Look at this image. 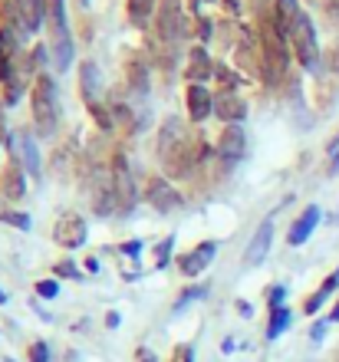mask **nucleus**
Returning <instances> with one entry per match:
<instances>
[{
  "mask_svg": "<svg viewBox=\"0 0 339 362\" xmlns=\"http://www.w3.org/2000/svg\"><path fill=\"white\" fill-rule=\"evenodd\" d=\"M273 17L280 23L283 37H287V43H290V49H293V57L300 59V66L316 73V69H320V43H316V30H313V20L306 17V10H303L297 0H277Z\"/></svg>",
  "mask_w": 339,
  "mask_h": 362,
  "instance_id": "1",
  "label": "nucleus"
},
{
  "mask_svg": "<svg viewBox=\"0 0 339 362\" xmlns=\"http://www.w3.org/2000/svg\"><path fill=\"white\" fill-rule=\"evenodd\" d=\"M159 155H161V165L168 168V175L185 178V175H191V168L201 162V139L191 135L181 119H168V122L161 125Z\"/></svg>",
  "mask_w": 339,
  "mask_h": 362,
  "instance_id": "2",
  "label": "nucleus"
},
{
  "mask_svg": "<svg viewBox=\"0 0 339 362\" xmlns=\"http://www.w3.org/2000/svg\"><path fill=\"white\" fill-rule=\"evenodd\" d=\"M47 23H50V47H53V66L67 73L73 66V37H69L67 0H47Z\"/></svg>",
  "mask_w": 339,
  "mask_h": 362,
  "instance_id": "3",
  "label": "nucleus"
},
{
  "mask_svg": "<svg viewBox=\"0 0 339 362\" xmlns=\"http://www.w3.org/2000/svg\"><path fill=\"white\" fill-rule=\"evenodd\" d=\"M57 86L47 73H40L33 79V125L40 135H53L57 132Z\"/></svg>",
  "mask_w": 339,
  "mask_h": 362,
  "instance_id": "4",
  "label": "nucleus"
},
{
  "mask_svg": "<svg viewBox=\"0 0 339 362\" xmlns=\"http://www.w3.org/2000/svg\"><path fill=\"white\" fill-rule=\"evenodd\" d=\"M4 13L17 37H30L47 20V0H4Z\"/></svg>",
  "mask_w": 339,
  "mask_h": 362,
  "instance_id": "5",
  "label": "nucleus"
},
{
  "mask_svg": "<svg viewBox=\"0 0 339 362\" xmlns=\"http://www.w3.org/2000/svg\"><path fill=\"white\" fill-rule=\"evenodd\" d=\"M113 188H115V211L119 214H132L135 201H139V191H135L132 168H129V162H125L122 155H115V162H113Z\"/></svg>",
  "mask_w": 339,
  "mask_h": 362,
  "instance_id": "6",
  "label": "nucleus"
},
{
  "mask_svg": "<svg viewBox=\"0 0 339 362\" xmlns=\"http://www.w3.org/2000/svg\"><path fill=\"white\" fill-rule=\"evenodd\" d=\"M79 86H83V99L89 103V109H93V119L103 129H109V115H105L103 103H99V95H103V73H99V66L96 63H83V69H79Z\"/></svg>",
  "mask_w": 339,
  "mask_h": 362,
  "instance_id": "7",
  "label": "nucleus"
},
{
  "mask_svg": "<svg viewBox=\"0 0 339 362\" xmlns=\"http://www.w3.org/2000/svg\"><path fill=\"white\" fill-rule=\"evenodd\" d=\"M86 234H89L86 218H83V214H76V211H67V214L53 224V240H57L59 247H67V250L86 244Z\"/></svg>",
  "mask_w": 339,
  "mask_h": 362,
  "instance_id": "8",
  "label": "nucleus"
},
{
  "mask_svg": "<svg viewBox=\"0 0 339 362\" xmlns=\"http://www.w3.org/2000/svg\"><path fill=\"white\" fill-rule=\"evenodd\" d=\"M185 30V17H181V4L178 0H161L159 7V37L165 43H175Z\"/></svg>",
  "mask_w": 339,
  "mask_h": 362,
  "instance_id": "9",
  "label": "nucleus"
},
{
  "mask_svg": "<svg viewBox=\"0 0 339 362\" xmlns=\"http://www.w3.org/2000/svg\"><path fill=\"white\" fill-rule=\"evenodd\" d=\"M270 244H273V221H264L254 230V238H251V244L244 250V267H260L267 254H270Z\"/></svg>",
  "mask_w": 339,
  "mask_h": 362,
  "instance_id": "10",
  "label": "nucleus"
},
{
  "mask_svg": "<svg viewBox=\"0 0 339 362\" xmlns=\"http://www.w3.org/2000/svg\"><path fill=\"white\" fill-rule=\"evenodd\" d=\"M214 254H217V244H214V240H205V244H198V247L191 250V254H185V257L178 260L181 274H185V276H198L201 270H207V264L214 260Z\"/></svg>",
  "mask_w": 339,
  "mask_h": 362,
  "instance_id": "11",
  "label": "nucleus"
},
{
  "mask_svg": "<svg viewBox=\"0 0 339 362\" xmlns=\"http://www.w3.org/2000/svg\"><path fill=\"white\" fill-rule=\"evenodd\" d=\"M214 112H217V119H224V122L234 125L247 115V103L234 93V89H224V93L214 95Z\"/></svg>",
  "mask_w": 339,
  "mask_h": 362,
  "instance_id": "12",
  "label": "nucleus"
},
{
  "mask_svg": "<svg viewBox=\"0 0 339 362\" xmlns=\"http://www.w3.org/2000/svg\"><path fill=\"white\" fill-rule=\"evenodd\" d=\"M244 148H247V142H244V129H237V125H227L224 129V135L217 139V155L224 158V162H241L244 158Z\"/></svg>",
  "mask_w": 339,
  "mask_h": 362,
  "instance_id": "13",
  "label": "nucleus"
},
{
  "mask_svg": "<svg viewBox=\"0 0 339 362\" xmlns=\"http://www.w3.org/2000/svg\"><path fill=\"white\" fill-rule=\"evenodd\" d=\"M93 208L99 214L115 211V188H113V172H96L93 175Z\"/></svg>",
  "mask_w": 339,
  "mask_h": 362,
  "instance_id": "14",
  "label": "nucleus"
},
{
  "mask_svg": "<svg viewBox=\"0 0 339 362\" xmlns=\"http://www.w3.org/2000/svg\"><path fill=\"white\" fill-rule=\"evenodd\" d=\"M320 214H323V211L316 208V204H310V208L303 211L300 218L293 221L290 234H287V240H290V247H300V244H306V240H310V234L316 230V224H320Z\"/></svg>",
  "mask_w": 339,
  "mask_h": 362,
  "instance_id": "15",
  "label": "nucleus"
},
{
  "mask_svg": "<svg viewBox=\"0 0 339 362\" xmlns=\"http://www.w3.org/2000/svg\"><path fill=\"white\" fill-rule=\"evenodd\" d=\"M0 194H4V201H20L23 194H27V181H23V165L13 158V162L7 165V172H4V178H0Z\"/></svg>",
  "mask_w": 339,
  "mask_h": 362,
  "instance_id": "16",
  "label": "nucleus"
},
{
  "mask_svg": "<svg viewBox=\"0 0 339 362\" xmlns=\"http://www.w3.org/2000/svg\"><path fill=\"white\" fill-rule=\"evenodd\" d=\"M145 194H149V204H151L155 211H171V208H178V204H181L178 191L171 188V185H165L161 178H151V181H149V191H145Z\"/></svg>",
  "mask_w": 339,
  "mask_h": 362,
  "instance_id": "17",
  "label": "nucleus"
},
{
  "mask_svg": "<svg viewBox=\"0 0 339 362\" xmlns=\"http://www.w3.org/2000/svg\"><path fill=\"white\" fill-rule=\"evenodd\" d=\"M211 112H214V95L207 93L201 83L188 86V115L191 119H195V122H205Z\"/></svg>",
  "mask_w": 339,
  "mask_h": 362,
  "instance_id": "18",
  "label": "nucleus"
},
{
  "mask_svg": "<svg viewBox=\"0 0 339 362\" xmlns=\"http://www.w3.org/2000/svg\"><path fill=\"white\" fill-rule=\"evenodd\" d=\"M17 162L27 168L33 178H40V152H37V145H33V139H27V135H20L17 139Z\"/></svg>",
  "mask_w": 339,
  "mask_h": 362,
  "instance_id": "19",
  "label": "nucleus"
},
{
  "mask_svg": "<svg viewBox=\"0 0 339 362\" xmlns=\"http://www.w3.org/2000/svg\"><path fill=\"white\" fill-rule=\"evenodd\" d=\"M211 73H214V66H211L207 53L201 47H195V49H191V57H188V79H195V83H205Z\"/></svg>",
  "mask_w": 339,
  "mask_h": 362,
  "instance_id": "20",
  "label": "nucleus"
},
{
  "mask_svg": "<svg viewBox=\"0 0 339 362\" xmlns=\"http://www.w3.org/2000/svg\"><path fill=\"white\" fill-rule=\"evenodd\" d=\"M10 57H13V33L0 30V83H10V73H13Z\"/></svg>",
  "mask_w": 339,
  "mask_h": 362,
  "instance_id": "21",
  "label": "nucleus"
},
{
  "mask_svg": "<svg viewBox=\"0 0 339 362\" xmlns=\"http://www.w3.org/2000/svg\"><path fill=\"white\" fill-rule=\"evenodd\" d=\"M155 4H159V0H129V20L139 23V27H145L151 17V10H155Z\"/></svg>",
  "mask_w": 339,
  "mask_h": 362,
  "instance_id": "22",
  "label": "nucleus"
},
{
  "mask_svg": "<svg viewBox=\"0 0 339 362\" xmlns=\"http://www.w3.org/2000/svg\"><path fill=\"white\" fill-rule=\"evenodd\" d=\"M290 326V310L280 306V310H270V323H267V339H277Z\"/></svg>",
  "mask_w": 339,
  "mask_h": 362,
  "instance_id": "23",
  "label": "nucleus"
},
{
  "mask_svg": "<svg viewBox=\"0 0 339 362\" xmlns=\"http://www.w3.org/2000/svg\"><path fill=\"white\" fill-rule=\"evenodd\" d=\"M0 221H4V224H13L17 230H30V218H27V214H20V211H10L4 201H0Z\"/></svg>",
  "mask_w": 339,
  "mask_h": 362,
  "instance_id": "24",
  "label": "nucleus"
},
{
  "mask_svg": "<svg viewBox=\"0 0 339 362\" xmlns=\"http://www.w3.org/2000/svg\"><path fill=\"white\" fill-rule=\"evenodd\" d=\"M201 296H205V286H191V290H185V293H181V300L175 303V310H185V306L195 303V300H201Z\"/></svg>",
  "mask_w": 339,
  "mask_h": 362,
  "instance_id": "25",
  "label": "nucleus"
},
{
  "mask_svg": "<svg viewBox=\"0 0 339 362\" xmlns=\"http://www.w3.org/2000/svg\"><path fill=\"white\" fill-rule=\"evenodd\" d=\"M37 293L43 296V300H53V296H59V284H57V280H40Z\"/></svg>",
  "mask_w": 339,
  "mask_h": 362,
  "instance_id": "26",
  "label": "nucleus"
},
{
  "mask_svg": "<svg viewBox=\"0 0 339 362\" xmlns=\"http://www.w3.org/2000/svg\"><path fill=\"white\" fill-rule=\"evenodd\" d=\"M283 296H287V290H283L280 284L267 290V303H270V310H280V306H283Z\"/></svg>",
  "mask_w": 339,
  "mask_h": 362,
  "instance_id": "27",
  "label": "nucleus"
},
{
  "mask_svg": "<svg viewBox=\"0 0 339 362\" xmlns=\"http://www.w3.org/2000/svg\"><path fill=\"white\" fill-rule=\"evenodd\" d=\"M129 79H132V89H145V66L132 63V66H129Z\"/></svg>",
  "mask_w": 339,
  "mask_h": 362,
  "instance_id": "28",
  "label": "nucleus"
},
{
  "mask_svg": "<svg viewBox=\"0 0 339 362\" xmlns=\"http://www.w3.org/2000/svg\"><path fill=\"white\" fill-rule=\"evenodd\" d=\"M30 362H50L47 343H33V346H30Z\"/></svg>",
  "mask_w": 339,
  "mask_h": 362,
  "instance_id": "29",
  "label": "nucleus"
},
{
  "mask_svg": "<svg viewBox=\"0 0 339 362\" xmlns=\"http://www.w3.org/2000/svg\"><path fill=\"white\" fill-rule=\"evenodd\" d=\"M171 244H175V238H165V240H161V247H159V267H165V264H168Z\"/></svg>",
  "mask_w": 339,
  "mask_h": 362,
  "instance_id": "30",
  "label": "nucleus"
},
{
  "mask_svg": "<svg viewBox=\"0 0 339 362\" xmlns=\"http://www.w3.org/2000/svg\"><path fill=\"white\" fill-rule=\"evenodd\" d=\"M336 286H339V270H336V274H333V276H326V284L320 286V296H323V300H326V296H330L333 290H336Z\"/></svg>",
  "mask_w": 339,
  "mask_h": 362,
  "instance_id": "31",
  "label": "nucleus"
},
{
  "mask_svg": "<svg viewBox=\"0 0 339 362\" xmlns=\"http://www.w3.org/2000/svg\"><path fill=\"white\" fill-rule=\"evenodd\" d=\"M175 362H195V353H191V346H178V349H175Z\"/></svg>",
  "mask_w": 339,
  "mask_h": 362,
  "instance_id": "32",
  "label": "nucleus"
},
{
  "mask_svg": "<svg viewBox=\"0 0 339 362\" xmlns=\"http://www.w3.org/2000/svg\"><path fill=\"white\" fill-rule=\"evenodd\" d=\"M57 276H69V280H79V270H76L73 264H59V267H57Z\"/></svg>",
  "mask_w": 339,
  "mask_h": 362,
  "instance_id": "33",
  "label": "nucleus"
},
{
  "mask_svg": "<svg viewBox=\"0 0 339 362\" xmlns=\"http://www.w3.org/2000/svg\"><path fill=\"white\" fill-rule=\"evenodd\" d=\"M320 306H323V296H320V293H313L310 300H306V306H303V310H306V313H316Z\"/></svg>",
  "mask_w": 339,
  "mask_h": 362,
  "instance_id": "34",
  "label": "nucleus"
},
{
  "mask_svg": "<svg viewBox=\"0 0 339 362\" xmlns=\"http://www.w3.org/2000/svg\"><path fill=\"white\" fill-rule=\"evenodd\" d=\"M122 254H129V257H139V254H142V240H129V244L122 247Z\"/></svg>",
  "mask_w": 339,
  "mask_h": 362,
  "instance_id": "35",
  "label": "nucleus"
},
{
  "mask_svg": "<svg viewBox=\"0 0 339 362\" xmlns=\"http://www.w3.org/2000/svg\"><path fill=\"white\" fill-rule=\"evenodd\" d=\"M323 336H326V323H316V326H313V333H310V339H313V343H320Z\"/></svg>",
  "mask_w": 339,
  "mask_h": 362,
  "instance_id": "36",
  "label": "nucleus"
},
{
  "mask_svg": "<svg viewBox=\"0 0 339 362\" xmlns=\"http://www.w3.org/2000/svg\"><path fill=\"white\" fill-rule=\"evenodd\" d=\"M105 326H109V329H113V326H119V313H109V316H105Z\"/></svg>",
  "mask_w": 339,
  "mask_h": 362,
  "instance_id": "37",
  "label": "nucleus"
},
{
  "mask_svg": "<svg viewBox=\"0 0 339 362\" xmlns=\"http://www.w3.org/2000/svg\"><path fill=\"white\" fill-rule=\"evenodd\" d=\"M330 323H339V300H336V306H333V313H330Z\"/></svg>",
  "mask_w": 339,
  "mask_h": 362,
  "instance_id": "38",
  "label": "nucleus"
},
{
  "mask_svg": "<svg viewBox=\"0 0 339 362\" xmlns=\"http://www.w3.org/2000/svg\"><path fill=\"white\" fill-rule=\"evenodd\" d=\"M142 362H155V356H151L149 349H142Z\"/></svg>",
  "mask_w": 339,
  "mask_h": 362,
  "instance_id": "39",
  "label": "nucleus"
},
{
  "mask_svg": "<svg viewBox=\"0 0 339 362\" xmlns=\"http://www.w3.org/2000/svg\"><path fill=\"white\" fill-rule=\"evenodd\" d=\"M0 145H4V112H0Z\"/></svg>",
  "mask_w": 339,
  "mask_h": 362,
  "instance_id": "40",
  "label": "nucleus"
},
{
  "mask_svg": "<svg viewBox=\"0 0 339 362\" xmlns=\"http://www.w3.org/2000/svg\"><path fill=\"white\" fill-rule=\"evenodd\" d=\"M333 168H339V152H336V155H333Z\"/></svg>",
  "mask_w": 339,
  "mask_h": 362,
  "instance_id": "41",
  "label": "nucleus"
},
{
  "mask_svg": "<svg viewBox=\"0 0 339 362\" xmlns=\"http://www.w3.org/2000/svg\"><path fill=\"white\" fill-rule=\"evenodd\" d=\"M4 303H7V293H4V290H0V306H4Z\"/></svg>",
  "mask_w": 339,
  "mask_h": 362,
  "instance_id": "42",
  "label": "nucleus"
},
{
  "mask_svg": "<svg viewBox=\"0 0 339 362\" xmlns=\"http://www.w3.org/2000/svg\"><path fill=\"white\" fill-rule=\"evenodd\" d=\"M227 4H231V10H237V0H227Z\"/></svg>",
  "mask_w": 339,
  "mask_h": 362,
  "instance_id": "43",
  "label": "nucleus"
},
{
  "mask_svg": "<svg viewBox=\"0 0 339 362\" xmlns=\"http://www.w3.org/2000/svg\"><path fill=\"white\" fill-rule=\"evenodd\" d=\"M83 4H89V0H83Z\"/></svg>",
  "mask_w": 339,
  "mask_h": 362,
  "instance_id": "44",
  "label": "nucleus"
},
{
  "mask_svg": "<svg viewBox=\"0 0 339 362\" xmlns=\"http://www.w3.org/2000/svg\"><path fill=\"white\" fill-rule=\"evenodd\" d=\"M10 362H13V359H10Z\"/></svg>",
  "mask_w": 339,
  "mask_h": 362,
  "instance_id": "45",
  "label": "nucleus"
}]
</instances>
